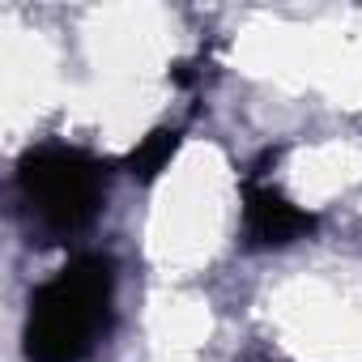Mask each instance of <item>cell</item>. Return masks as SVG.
Instances as JSON below:
<instances>
[{"label": "cell", "mask_w": 362, "mask_h": 362, "mask_svg": "<svg viewBox=\"0 0 362 362\" xmlns=\"http://www.w3.org/2000/svg\"><path fill=\"white\" fill-rule=\"evenodd\" d=\"M115 264L111 256H73L52 273L26 311V358L30 362H86L111 328Z\"/></svg>", "instance_id": "6da1fadb"}, {"label": "cell", "mask_w": 362, "mask_h": 362, "mask_svg": "<svg viewBox=\"0 0 362 362\" xmlns=\"http://www.w3.org/2000/svg\"><path fill=\"white\" fill-rule=\"evenodd\" d=\"M18 197L35 235L47 243L86 230L107 201V166L73 145H39L18 162Z\"/></svg>", "instance_id": "7a4b0ae2"}, {"label": "cell", "mask_w": 362, "mask_h": 362, "mask_svg": "<svg viewBox=\"0 0 362 362\" xmlns=\"http://www.w3.org/2000/svg\"><path fill=\"white\" fill-rule=\"evenodd\" d=\"M315 230V214L298 209L286 192L264 184L260 175L243 179V243L256 252L269 247H290Z\"/></svg>", "instance_id": "3957f363"}, {"label": "cell", "mask_w": 362, "mask_h": 362, "mask_svg": "<svg viewBox=\"0 0 362 362\" xmlns=\"http://www.w3.org/2000/svg\"><path fill=\"white\" fill-rule=\"evenodd\" d=\"M179 141H184V132H179V128H153V132H149V136L128 153L124 170H128L132 179H141V184H149V179H158V175L170 166V158H175Z\"/></svg>", "instance_id": "277c9868"}]
</instances>
